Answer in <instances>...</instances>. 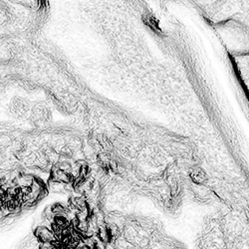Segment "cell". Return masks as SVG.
Segmentation results:
<instances>
[{
    "label": "cell",
    "instance_id": "6da1fadb",
    "mask_svg": "<svg viewBox=\"0 0 249 249\" xmlns=\"http://www.w3.org/2000/svg\"><path fill=\"white\" fill-rule=\"evenodd\" d=\"M34 235L39 243L53 242L54 240H56V237L53 234L51 229L49 227H46V226H39V227H37L34 230Z\"/></svg>",
    "mask_w": 249,
    "mask_h": 249
},
{
    "label": "cell",
    "instance_id": "7a4b0ae2",
    "mask_svg": "<svg viewBox=\"0 0 249 249\" xmlns=\"http://www.w3.org/2000/svg\"><path fill=\"white\" fill-rule=\"evenodd\" d=\"M37 249H55V247L53 246L51 242H42L38 243Z\"/></svg>",
    "mask_w": 249,
    "mask_h": 249
}]
</instances>
